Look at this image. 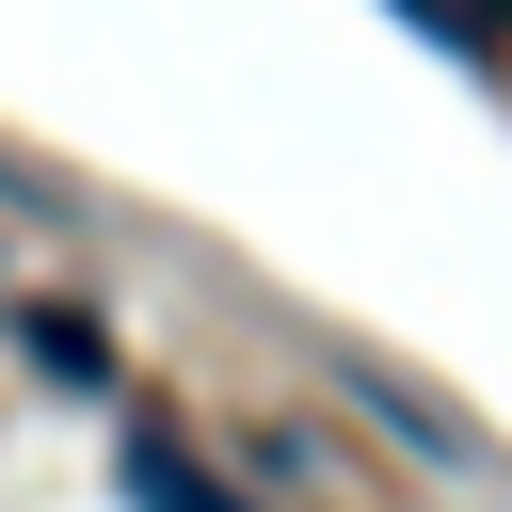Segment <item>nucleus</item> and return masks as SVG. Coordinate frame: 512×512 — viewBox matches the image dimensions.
Instances as JSON below:
<instances>
[{
	"instance_id": "nucleus-2",
	"label": "nucleus",
	"mask_w": 512,
	"mask_h": 512,
	"mask_svg": "<svg viewBox=\"0 0 512 512\" xmlns=\"http://www.w3.org/2000/svg\"><path fill=\"white\" fill-rule=\"evenodd\" d=\"M336 384H352V400H368L384 432H416V448H448V464H464V416H448V400H416L400 368H336Z\"/></svg>"
},
{
	"instance_id": "nucleus-1",
	"label": "nucleus",
	"mask_w": 512,
	"mask_h": 512,
	"mask_svg": "<svg viewBox=\"0 0 512 512\" xmlns=\"http://www.w3.org/2000/svg\"><path fill=\"white\" fill-rule=\"evenodd\" d=\"M128 496H144V512H240V496L192 464V432H176V416H128Z\"/></svg>"
},
{
	"instance_id": "nucleus-3",
	"label": "nucleus",
	"mask_w": 512,
	"mask_h": 512,
	"mask_svg": "<svg viewBox=\"0 0 512 512\" xmlns=\"http://www.w3.org/2000/svg\"><path fill=\"white\" fill-rule=\"evenodd\" d=\"M432 48H464V64H512V0H400Z\"/></svg>"
},
{
	"instance_id": "nucleus-4",
	"label": "nucleus",
	"mask_w": 512,
	"mask_h": 512,
	"mask_svg": "<svg viewBox=\"0 0 512 512\" xmlns=\"http://www.w3.org/2000/svg\"><path fill=\"white\" fill-rule=\"evenodd\" d=\"M16 336H32V352H48V368H64V384H112V352H96V320H80V304H32V320H16Z\"/></svg>"
}]
</instances>
